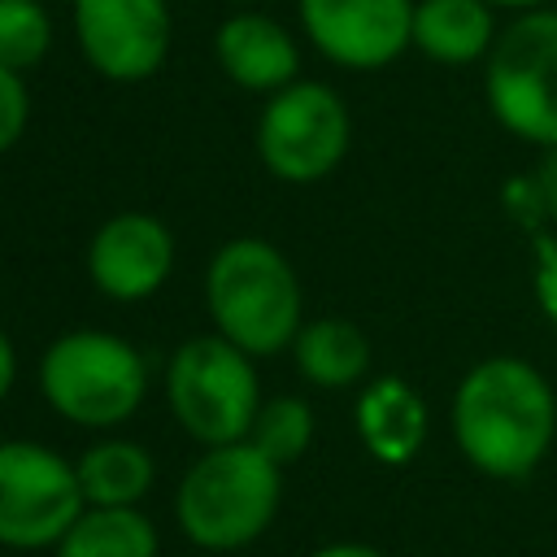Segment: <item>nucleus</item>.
<instances>
[{"mask_svg":"<svg viewBox=\"0 0 557 557\" xmlns=\"http://www.w3.org/2000/svg\"><path fill=\"white\" fill-rule=\"evenodd\" d=\"M557 431L548 379L522 357H487L470 366L453 396V435L487 479H527Z\"/></svg>","mask_w":557,"mask_h":557,"instance_id":"f257e3e1","label":"nucleus"},{"mask_svg":"<svg viewBox=\"0 0 557 557\" xmlns=\"http://www.w3.org/2000/svg\"><path fill=\"white\" fill-rule=\"evenodd\" d=\"M283 466L252 440L213 444L178 483V527L196 548L231 553L252 544L278 513Z\"/></svg>","mask_w":557,"mask_h":557,"instance_id":"f03ea898","label":"nucleus"},{"mask_svg":"<svg viewBox=\"0 0 557 557\" xmlns=\"http://www.w3.org/2000/svg\"><path fill=\"white\" fill-rule=\"evenodd\" d=\"M205 305L231 344L248 357H270L296 339L300 283L287 257L265 239H231L218 248L205 274Z\"/></svg>","mask_w":557,"mask_h":557,"instance_id":"7ed1b4c3","label":"nucleus"},{"mask_svg":"<svg viewBox=\"0 0 557 557\" xmlns=\"http://www.w3.org/2000/svg\"><path fill=\"white\" fill-rule=\"evenodd\" d=\"M144 357L109 331H65L39 361L44 400L78 426H117L144 400Z\"/></svg>","mask_w":557,"mask_h":557,"instance_id":"20e7f679","label":"nucleus"},{"mask_svg":"<svg viewBox=\"0 0 557 557\" xmlns=\"http://www.w3.org/2000/svg\"><path fill=\"white\" fill-rule=\"evenodd\" d=\"M165 396L178 418V426L213 444H235L252 431V418L261 409V387L248 352L231 344L226 335H196L187 339L165 370Z\"/></svg>","mask_w":557,"mask_h":557,"instance_id":"39448f33","label":"nucleus"},{"mask_svg":"<svg viewBox=\"0 0 557 557\" xmlns=\"http://www.w3.org/2000/svg\"><path fill=\"white\" fill-rule=\"evenodd\" d=\"M483 83L509 135L557 148V9H522V17L496 35Z\"/></svg>","mask_w":557,"mask_h":557,"instance_id":"423d86ee","label":"nucleus"},{"mask_svg":"<svg viewBox=\"0 0 557 557\" xmlns=\"http://www.w3.org/2000/svg\"><path fill=\"white\" fill-rule=\"evenodd\" d=\"M87 509L78 470L30 440H0V544L57 548Z\"/></svg>","mask_w":557,"mask_h":557,"instance_id":"0eeeda50","label":"nucleus"},{"mask_svg":"<svg viewBox=\"0 0 557 557\" xmlns=\"http://www.w3.org/2000/svg\"><path fill=\"white\" fill-rule=\"evenodd\" d=\"M348 109L322 83H287L270 91L257 126V152L283 183H313L348 152Z\"/></svg>","mask_w":557,"mask_h":557,"instance_id":"6e6552de","label":"nucleus"},{"mask_svg":"<svg viewBox=\"0 0 557 557\" xmlns=\"http://www.w3.org/2000/svg\"><path fill=\"white\" fill-rule=\"evenodd\" d=\"M74 35L91 70L113 83H139L170 52L165 0H74Z\"/></svg>","mask_w":557,"mask_h":557,"instance_id":"1a4fd4ad","label":"nucleus"},{"mask_svg":"<svg viewBox=\"0 0 557 557\" xmlns=\"http://www.w3.org/2000/svg\"><path fill=\"white\" fill-rule=\"evenodd\" d=\"M313 48L344 70L392 65L413 44V0H300Z\"/></svg>","mask_w":557,"mask_h":557,"instance_id":"9d476101","label":"nucleus"},{"mask_svg":"<svg viewBox=\"0 0 557 557\" xmlns=\"http://www.w3.org/2000/svg\"><path fill=\"white\" fill-rule=\"evenodd\" d=\"M174 270V235L152 213L109 218L87 248V274L109 300H144Z\"/></svg>","mask_w":557,"mask_h":557,"instance_id":"9b49d317","label":"nucleus"},{"mask_svg":"<svg viewBox=\"0 0 557 557\" xmlns=\"http://www.w3.org/2000/svg\"><path fill=\"white\" fill-rule=\"evenodd\" d=\"M213 52H218V65L226 70V78L244 91H278V87L296 83L300 52H296L292 35L265 13L226 17L213 35Z\"/></svg>","mask_w":557,"mask_h":557,"instance_id":"f8f14e48","label":"nucleus"},{"mask_svg":"<svg viewBox=\"0 0 557 557\" xmlns=\"http://www.w3.org/2000/svg\"><path fill=\"white\" fill-rule=\"evenodd\" d=\"M357 435H361V444H366V453L374 461L405 466L426 440V405H422V396L396 374L374 379L357 400Z\"/></svg>","mask_w":557,"mask_h":557,"instance_id":"ddd939ff","label":"nucleus"},{"mask_svg":"<svg viewBox=\"0 0 557 557\" xmlns=\"http://www.w3.org/2000/svg\"><path fill=\"white\" fill-rule=\"evenodd\" d=\"M496 22L487 0H418L413 4V44L440 65H470L492 52Z\"/></svg>","mask_w":557,"mask_h":557,"instance_id":"4468645a","label":"nucleus"},{"mask_svg":"<svg viewBox=\"0 0 557 557\" xmlns=\"http://www.w3.org/2000/svg\"><path fill=\"white\" fill-rule=\"evenodd\" d=\"M296 366L318 387H348L370 370V339L348 318H318L296 331Z\"/></svg>","mask_w":557,"mask_h":557,"instance_id":"2eb2a0df","label":"nucleus"},{"mask_svg":"<svg viewBox=\"0 0 557 557\" xmlns=\"http://www.w3.org/2000/svg\"><path fill=\"white\" fill-rule=\"evenodd\" d=\"M57 557H157V527L135 505H87L57 540Z\"/></svg>","mask_w":557,"mask_h":557,"instance_id":"dca6fc26","label":"nucleus"},{"mask_svg":"<svg viewBox=\"0 0 557 557\" xmlns=\"http://www.w3.org/2000/svg\"><path fill=\"white\" fill-rule=\"evenodd\" d=\"M74 470L87 505H135L152 487V457L131 440L91 444Z\"/></svg>","mask_w":557,"mask_h":557,"instance_id":"f3484780","label":"nucleus"},{"mask_svg":"<svg viewBox=\"0 0 557 557\" xmlns=\"http://www.w3.org/2000/svg\"><path fill=\"white\" fill-rule=\"evenodd\" d=\"M248 440H252L274 466H287V461H296V457L309 448V440H313V409H309L305 400H296V396H274V400H265V405L257 409Z\"/></svg>","mask_w":557,"mask_h":557,"instance_id":"a211bd4d","label":"nucleus"},{"mask_svg":"<svg viewBox=\"0 0 557 557\" xmlns=\"http://www.w3.org/2000/svg\"><path fill=\"white\" fill-rule=\"evenodd\" d=\"M52 48V22L39 0H0V65L30 70Z\"/></svg>","mask_w":557,"mask_h":557,"instance_id":"6ab92c4d","label":"nucleus"},{"mask_svg":"<svg viewBox=\"0 0 557 557\" xmlns=\"http://www.w3.org/2000/svg\"><path fill=\"white\" fill-rule=\"evenodd\" d=\"M26 117H30V96L22 87V74L0 65V152L22 139Z\"/></svg>","mask_w":557,"mask_h":557,"instance_id":"aec40b11","label":"nucleus"},{"mask_svg":"<svg viewBox=\"0 0 557 557\" xmlns=\"http://www.w3.org/2000/svg\"><path fill=\"white\" fill-rule=\"evenodd\" d=\"M535 300L544 318L557 326V239L553 235L535 239Z\"/></svg>","mask_w":557,"mask_h":557,"instance_id":"412c9836","label":"nucleus"},{"mask_svg":"<svg viewBox=\"0 0 557 557\" xmlns=\"http://www.w3.org/2000/svg\"><path fill=\"white\" fill-rule=\"evenodd\" d=\"M531 187H535V205L557 222V148H548V157L531 174Z\"/></svg>","mask_w":557,"mask_h":557,"instance_id":"4be33fe9","label":"nucleus"},{"mask_svg":"<svg viewBox=\"0 0 557 557\" xmlns=\"http://www.w3.org/2000/svg\"><path fill=\"white\" fill-rule=\"evenodd\" d=\"M309 557H383V553L370 548V544H357V540H339V544H322V548H313Z\"/></svg>","mask_w":557,"mask_h":557,"instance_id":"5701e85b","label":"nucleus"},{"mask_svg":"<svg viewBox=\"0 0 557 557\" xmlns=\"http://www.w3.org/2000/svg\"><path fill=\"white\" fill-rule=\"evenodd\" d=\"M13 374H17V352H13L9 335L0 331V400H4V396H9V387H13Z\"/></svg>","mask_w":557,"mask_h":557,"instance_id":"b1692460","label":"nucleus"},{"mask_svg":"<svg viewBox=\"0 0 557 557\" xmlns=\"http://www.w3.org/2000/svg\"><path fill=\"white\" fill-rule=\"evenodd\" d=\"M487 4H505V9H540L544 0H487Z\"/></svg>","mask_w":557,"mask_h":557,"instance_id":"393cba45","label":"nucleus"},{"mask_svg":"<svg viewBox=\"0 0 557 557\" xmlns=\"http://www.w3.org/2000/svg\"><path fill=\"white\" fill-rule=\"evenodd\" d=\"M235 4H248V0H235Z\"/></svg>","mask_w":557,"mask_h":557,"instance_id":"a878e982","label":"nucleus"}]
</instances>
